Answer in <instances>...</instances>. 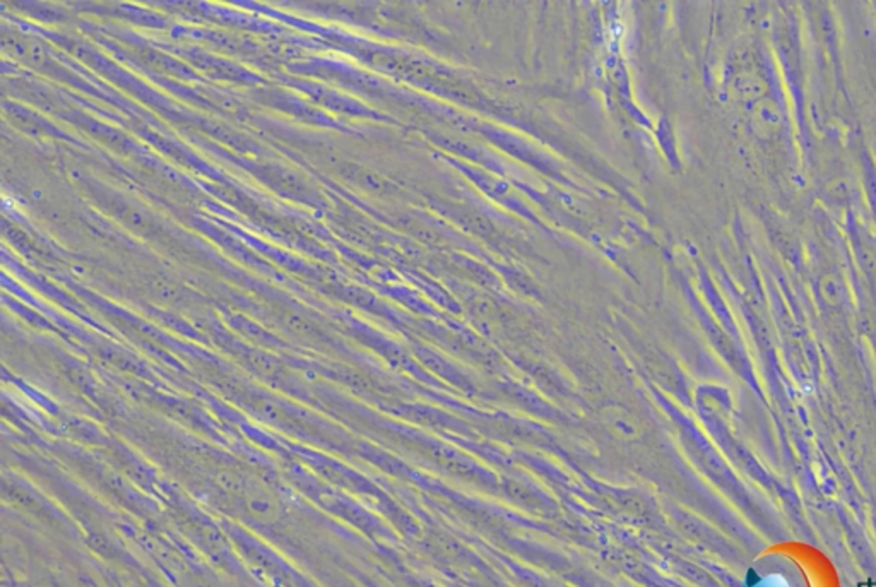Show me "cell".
Listing matches in <instances>:
<instances>
[{
	"label": "cell",
	"instance_id": "6da1fadb",
	"mask_svg": "<svg viewBox=\"0 0 876 587\" xmlns=\"http://www.w3.org/2000/svg\"><path fill=\"white\" fill-rule=\"evenodd\" d=\"M780 124H782V117H780V110L777 106V103L767 100V98L756 103L755 129L760 134V137L774 136V134L780 130Z\"/></svg>",
	"mask_w": 876,
	"mask_h": 587
},
{
	"label": "cell",
	"instance_id": "7a4b0ae2",
	"mask_svg": "<svg viewBox=\"0 0 876 587\" xmlns=\"http://www.w3.org/2000/svg\"><path fill=\"white\" fill-rule=\"evenodd\" d=\"M827 194L832 197L834 201H846L849 199V185L844 178H839V180L830 182V185H827Z\"/></svg>",
	"mask_w": 876,
	"mask_h": 587
}]
</instances>
